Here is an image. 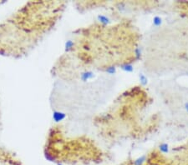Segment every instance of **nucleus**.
<instances>
[{"label": "nucleus", "mask_w": 188, "mask_h": 165, "mask_svg": "<svg viewBox=\"0 0 188 165\" xmlns=\"http://www.w3.org/2000/svg\"><path fill=\"white\" fill-rule=\"evenodd\" d=\"M74 42H73L72 40H68L66 43H65V50L69 52V51H70V50H72L73 48H74Z\"/></svg>", "instance_id": "9"}, {"label": "nucleus", "mask_w": 188, "mask_h": 165, "mask_svg": "<svg viewBox=\"0 0 188 165\" xmlns=\"http://www.w3.org/2000/svg\"><path fill=\"white\" fill-rule=\"evenodd\" d=\"M97 19H98V21L100 22V23H101L102 24H108L110 23V19L109 18L107 17V16H105V15H102V14H100V15H98L97 16Z\"/></svg>", "instance_id": "4"}, {"label": "nucleus", "mask_w": 188, "mask_h": 165, "mask_svg": "<svg viewBox=\"0 0 188 165\" xmlns=\"http://www.w3.org/2000/svg\"><path fill=\"white\" fill-rule=\"evenodd\" d=\"M139 79H140V84L143 85V86H145V85L148 84V79H147V77H146L145 74H143V73H140V75H139Z\"/></svg>", "instance_id": "7"}, {"label": "nucleus", "mask_w": 188, "mask_h": 165, "mask_svg": "<svg viewBox=\"0 0 188 165\" xmlns=\"http://www.w3.org/2000/svg\"><path fill=\"white\" fill-rule=\"evenodd\" d=\"M65 118H66V114L64 113H63V112L54 111L53 113V119L54 120V122H56V123L61 122Z\"/></svg>", "instance_id": "1"}, {"label": "nucleus", "mask_w": 188, "mask_h": 165, "mask_svg": "<svg viewBox=\"0 0 188 165\" xmlns=\"http://www.w3.org/2000/svg\"><path fill=\"white\" fill-rule=\"evenodd\" d=\"M105 72L107 73L108 74H111V75H113L116 73V68L113 65H110V66H107L105 69Z\"/></svg>", "instance_id": "6"}, {"label": "nucleus", "mask_w": 188, "mask_h": 165, "mask_svg": "<svg viewBox=\"0 0 188 165\" xmlns=\"http://www.w3.org/2000/svg\"><path fill=\"white\" fill-rule=\"evenodd\" d=\"M134 53H135V59H140V57H141V51H140V48H136Z\"/></svg>", "instance_id": "10"}, {"label": "nucleus", "mask_w": 188, "mask_h": 165, "mask_svg": "<svg viewBox=\"0 0 188 165\" xmlns=\"http://www.w3.org/2000/svg\"><path fill=\"white\" fill-rule=\"evenodd\" d=\"M162 24V19L160 16H155L153 18V24L155 27H159Z\"/></svg>", "instance_id": "8"}, {"label": "nucleus", "mask_w": 188, "mask_h": 165, "mask_svg": "<svg viewBox=\"0 0 188 165\" xmlns=\"http://www.w3.org/2000/svg\"><path fill=\"white\" fill-rule=\"evenodd\" d=\"M94 73L91 72V71H85V72H84L81 73V75H80V79H81V80L84 81V82H86V81L90 80V79H91L94 78Z\"/></svg>", "instance_id": "3"}, {"label": "nucleus", "mask_w": 188, "mask_h": 165, "mask_svg": "<svg viewBox=\"0 0 188 165\" xmlns=\"http://www.w3.org/2000/svg\"><path fill=\"white\" fill-rule=\"evenodd\" d=\"M159 149H160V151H161V153H163V154H166V153H169L168 144H167V143H163L160 144Z\"/></svg>", "instance_id": "5"}, {"label": "nucleus", "mask_w": 188, "mask_h": 165, "mask_svg": "<svg viewBox=\"0 0 188 165\" xmlns=\"http://www.w3.org/2000/svg\"><path fill=\"white\" fill-rule=\"evenodd\" d=\"M121 68L125 73H132L134 71L133 65L130 63H127V62H125L122 64H121Z\"/></svg>", "instance_id": "2"}, {"label": "nucleus", "mask_w": 188, "mask_h": 165, "mask_svg": "<svg viewBox=\"0 0 188 165\" xmlns=\"http://www.w3.org/2000/svg\"><path fill=\"white\" fill-rule=\"evenodd\" d=\"M185 109H186V110H187V112L188 113V102H187V103H186V104H185Z\"/></svg>", "instance_id": "11"}]
</instances>
